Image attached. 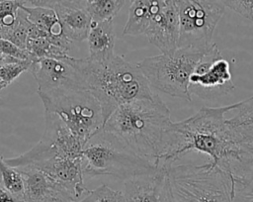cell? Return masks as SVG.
I'll return each mask as SVG.
<instances>
[{"label": "cell", "instance_id": "obj_18", "mask_svg": "<svg viewBox=\"0 0 253 202\" xmlns=\"http://www.w3.org/2000/svg\"><path fill=\"white\" fill-rule=\"evenodd\" d=\"M51 8L55 10L64 33L71 42L87 40L92 18L86 9L62 4H54Z\"/></svg>", "mask_w": 253, "mask_h": 202}, {"label": "cell", "instance_id": "obj_15", "mask_svg": "<svg viewBox=\"0 0 253 202\" xmlns=\"http://www.w3.org/2000/svg\"><path fill=\"white\" fill-rule=\"evenodd\" d=\"M22 9L26 12L29 20L40 28L49 42L66 51H70L71 41L67 38L58 19L55 10L46 6H27Z\"/></svg>", "mask_w": 253, "mask_h": 202}, {"label": "cell", "instance_id": "obj_30", "mask_svg": "<svg viewBox=\"0 0 253 202\" xmlns=\"http://www.w3.org/2000/svg\"><path fill=\"white\" fill-rule=\"evenodd\" d=\"M224 7L229 8L241 17L253 22V0H219Z\"/></svg>", "mask_w": 253, "mask_h": 202}, {"label": "cell", "instance_id": "obj_23", "mask_svg": "<svg viewBox=\"0 0 253 202\" xmlns=\"http://www.w3.org/2000/svg\"><path fill=\"white\" fill-rule=\"evenodd\" d=\"M26 49L34 56L35 60L44 57L64 58L69 55L68 51L51 44L45 37L28 39Z\"/></svg>", "mask_w": 253, "mask_h": 202}, {"label": "cell", "instance_id": "obj_34", "mask_svg": "<svg viewBox=\"0 0 253 202\" xmlns=\"http://www.w3.org/2000/svg\"><path fill=\"white\" fill-rule=\"evenodd\" d=\"M17 61H20V59H16V58H13V57H10L8 55H6L5 53H3L1 50H0V68L7 64V63H11V62H17Z\"/></svg>", "mask_w": 253, "mask_h": 202}, {"label": "cell", "instance_id": "obj_27", "mask_svg": "<svg viewBox=\"0 0 253 202\" xmlns=\"http://www.w3.org/2000/svg\"><path fill=\"white\" fill-rule=\"evenodd\" d=\"M78 202H126L124 193L114 190L106 184L90 190L85 197Z\"/></svg>", "mask_w": 253, "mask_h": 202}, {"label": "cell", "instance_id": "obj_29", "mask_svg": "<svg viewBox=\"0 0 253 202\" xmlns=\"http://www.w3.org/2000/svg\"><path fill=\"white\" fill-rule=\"evenodd\" d=\"M0 50L6 55L20 59V60H31L34 61V56L26 49H22L17 45L11 43L8 40L0 38Z\"/></svg>", "mask_w": 253, "mask_h": 202}, {"label": "cell", "instance_id": "obj_25", "mask_svg": "<svg viewBox=\"0 0 253 202\" xmlns=\"http://www.w3.org/2000/svg\"><path fill=\"white\" fill-rule=\"evenodd\" d=\"M26 3L23 0L0 2V38H3L16 24L19 10Z\"/></svg>", "mask_w": 253, "mask_h": 202}, {"label": "cell", "instance_id": "obj_17", "mask_svg": "<svg viewBox=\"0 0 253 202\" xmlns=\"http://www.w3.org/2000/svg\"><path fill=\"white\" fill-rule=\"evenodd\" d=\"M89 58L98 62H107L114 56L116 42L113 21H93L88 34Z\"/></svg>", "mask_w": 253, "mask_h": 202}, {"label": "cell", "instance_id": "obj_2", "mask_svg": "<svg viewBox=\"0 0 253 202\" xmlns=\"http://www.w3.org/2000/svg\"><path fill=\"white\" fill-rule=\"evenodd\" d=\"M171 123L170 111L157 94L153 98L136 99L119 106L97 136L160 167Z\"/></svg>", "mask_w": 253, "mask_h": 202}, {"label": "cell", "instance_id": "obj_22", "mask_svg": "<svg viewBox=\"0 0 253 202\" xmlns=\"http://www.w3.org/2000/svg\"><path fill=\"white\" fill-rule=\"evenodd\" d=\"M125 2L126 0H88L85 9L93 21H113Z\"/></svg>", "mask_w": 253, "mask_h": 202}, {"label": "cell", "instance_id": "obj_4", "mask_svg": "<svg viewBox=\"0 0 253 202\" xmlns=\"http://www.w3.org/2000/svg\"><path fill=\"white\" fill-rule=\"evenodd\" d=\"M166 174L171 202H233L230 175L210 161L172 164Z\"/></svg>", "mask_w": 253, "mask_h": 202}, {"label": "cell", "instance_id": "obj_31", "mask_svg": "<svg viewBox=\"0 0 253 202\" xmlns=\"http://www.w3.org/2000/svg\"><path fill=\"white\" fill-rule=\"evenodd\" d=\"M0 202H26V200L9 192L0 181Z\"/></svg>", "mask_w": 253, "mask_h": 202}, {"label": "cell", "instance_id": "obj_26", "mask_svg": "<svg viewBox=\"0 0 253 202\" xmlns=\"http://www.w3.org/2000/svg\"><path fill=\"white\" fill-rule=\"evenodd\" d=\"M30 26L31 21L29 20L26 12L21 7L18 13V18L15 26L8 33H6L2 39L10 41L11 43L17 45L22 49H26L27 42L29 39Z\"/></svg>", "mask_w": 253, "mask_h": 202}, {"label": "cell", "instance_id": "obj_12", "mask_svg": "<svg viewBox=\"0 0 253 202\" xmlns=\"http://www.w3.org/2000/svg\"><path fill=\"white\" fill-rule=\"evenodd\" d=\"M17 169L24 180L26 202H76L64 186L42 169L34 165Z\"/></svg>", "mask_w": 253, "mask_h": 202}, {"label": "cell", "instance_id": "obj_20", "mask_svg": "<svg viewBox=\"0 0 253 202\" xmlns=\"http://www.w3.org/2000/svg\"><path fill=\"white\" fill-rule=\"evenodd\" d=\"M234 115L226 119L238 141L253 151V95L237 103Z\"/></svg>", "mask_w": 253, "mask_h": 202}, {"label": "cell", "instance_id": "obj_7", "mask_svg": "<svg viewBox=\"0 0 253 202\" xmlns=\"http://www.w3.org/2000/svg\"><path fill=\"white\" fill-rule=\"evenodd\" d=\"M83 172L89 177L113 176L121 180L157 173L152 161L117 148L99 136L94 137L83 149Z\"/></svg>", "mask_w": 253, "mask_h": 202}, {"label": "cell", "instance_id": "obj_5", "mask_svg": "<svg viewBox=\"0 0 253 202\" xmlns=\"http://www.w3.org/2000/svg\"><path fill=\"white\" fill-rule=\"evenodd\" d=\"M38 95L44 111L57 115L84 147L102 132L105 124L103 110L89 90L55 88L38 90Z\"/></svg>", "mask_w": 253, "mask_h": 202}, {"label": "cell", "instance_id": "obj_33", "mask_svg": "<svg viewBox=\"0 0 253 202\" xmlns=\"http://www.w3.org/2000/svg\"><path fill=\"white\" fill-rule=\"evenodd\" d=\"M26 5L30 4L31 6H46L52 7L54 0H24Z\"/></svg>", "mask_w": 253, "mask_h": 202}, {"label": "cell", "instance_id": "obj_10", "mask_svg": "<svg viewBox=\"0 0 253 202\" xmlns=\"http://www.w3.org/2000/svg\"><path fill=\"white\" fill-rule=\"evenodd\" d=\"M234 89L230 64L213 43L206 50L190 77V93L209 99L226 95Z\"/></svg>", "mask_w": 253, "mask_h": 202}, {"label": "cell", "instance_id": "obj_37", "mask_svg": "<svg viewBox=\"0 0 253 202\" xmlns=\"http://www.w3.org/2000/svg\"><path fill=\"white\" fill-rule=\"evenodd\" d=\"M0 181H1V180H0Z\"/></svg>", "mask_w": 253, "mask_h": 202}, {"label": "cell", "instance_id": "obj_3", "mask_svg": "<svg viewBox=\"0 0 253 202\" xmlns=\"http://www.w3.org/2000/svg\"><path fill=\"white\" fill-rule=\"evenodd\" d=\"M69 60L80 72L87 90L99 101L105 121L123 104L157 95L138 66L122 55L104 63L89 57L69 56Z\"/></svg>", "mask_w": 253, "mask_h": 202}, {"label": "cell", "instance_id": "obj_28", "mask_svg": "<svg viewBox=\"0 0 253 202\" xmlns=\"http://www.w3.org/2000/svg\"><path fill=\"white\" fill-rule=\"evenodd\" d=\"M33 61L31 60H20L17 62H11L3 65L0 68V76L4 82L9 85L11 84L21 73L24 71H29L30 66Z\"/></svg>", "mask_w": 253, "mask_h": 202}, {"label": "cell", "instance_id": "obj_21", "mask_svg": "<svg viewBox=\"0 0 253 202\" xmlns=\"http://www.w3.org/2000/svg\"><path fill=\"white\" fill-rule=\"evenodd\" d=\"M233 202H253V157L233 174Z\"/></svg>", "mask_w": 253, "mask_h": 202}, {"label": "cell", "instance_id": "obj_35", "mask_svg": "<svg viewBox=\"0 0 253 202\" xmlns=\"http://www.w3.org/2000/svg\"><path fill=\"white\" fill-rule=\"evenodd\" d=\"M8 85L4 82V80L2 79V77L0 76V90H2V89H4L5 87H7Z\"/></svg>", "mask_w": 253, "mask_h": 202}, {"label": "cell", "instance_id": "obj_6", "mask_svg": "<svg viewBox=\"0 0 253 202\" xmlns=\"http://www.w3.org/2000/svg\"><path fill=\"white\" fill-rule=\"evenodd\" d=\"M208 49L177 48L169 52L146 57L136 65L153 89L191 101L190 77Z\"/></svg>", "mask_w": 253, "mask_h": 202}, {"label": "cell", "instance_id": "obj_8", "mask_svg": "<svg viewBox=\"0 0 253 202\" xmlns=\"http://www.w3.org/2000/svg\"><path fill=\"white\" fill-rule=\"evenodd\" d=\"M175 3L180 24L178 48L211 47L224 5L219 0H175Z\"/></svg>", "mask_w": 253, "mask_h": 202}, {"label": "cell", "instance_id": "obj_16", "mask_svg": "<svg viewBox=\"0 0 253 202\" xmlns=\"http://www.w3.org/2000/svg\"><path fill=\"white\" fill-rule=\"evenodd\" d=\"M166 169L162 168L155 174L126 180L124 192L126 202H161Z\"/></svg>", "mask_w": 253, "mask_h": 202}, {"label": "cell", "instance_id": "obj_14", "mask_svg": "<svg viewBox=\"0 0 253 202\" xmlns=\"http://www.w3.org/2000/svg\"><path fill=\"white\" fill-rule=\"evenodd\" d=\"M64 186L75 199L89 193L84 184L83 156L54 157L45 161L32 164Z\"/></svg>", "mask_w": 253, "mask_h": 202}, {"label": "cell", "instance_id": "obj_19", "mask_svg": "<svg viewBox=\"0 0 253 202\" xmlns=\"http://www.w3.org/2000/svg\"><path fill=\"white\" fill-rule=\"evenodd\" d=\"M165 1L166 0H132L123 34L125 36L144 35L153 18L162 9Z\"/></svg>", "mask_w": 253, "mask_h": 202}, {"label": "cell", "instance_id": "obj_38", "mask_svg": "<svg viewBox=\"0 0 253 202\" xmlns=\"http://www.w3.org/2000/svg\"><path fill=\"white\" fill-rule=\"evenodd\" d=\"M131 1H132V0H131Z\"/></svg>", "mask_w": 253, "mask_h": 202}, {"label": "cell", "instance_id": "obj_36", "mask_svg": "<svg viewBox=\"0 0 253 202\" xmlns=\"http://www.w3.org/2000/svg\"><path fill=\"white\" fill-rule=\"evenodd\" d=\"M3 1H6V0H0V2H3ZM24 1V0H23ZM25 2V1H24Z\"/></svg>", "mask_w": 253, "mask_h": 202}, {"label": "cell", "instance_id": "obj_13", "mask_svg": "<svg viewBox=\"0 0 253 202\" xmlns=\"http://www.w3.org/2000/svg\"><path fill=\"white\" fill-rule=\"evenodd\" d=\"M180 35L179 16L175 0H166L160 12L153 18L144 36L161 52L178 48Z\"/></svg>", "mask_w": 253, "mask_h": 202}, {"label": "cell", "instance_id": "obj_1", "mask_svg": "<svg viewBox=\"0 0 253 202\" xmlns=\"http://www.w3.org/2000/svg\"><path fill=\"white\" fill-rule=\"evenodd\" d=\"M236 106L237 103L206 106L181 122H172L159 166L167 168L187 152H198L209 155L210 162L224 170L232 179L240 165L253 157V151L238 141L226 122V113Z\"/></svg>", "mask_w": 253, "mask_h": 202}, {"label": "cell", "instance_id": "obj_9", "mask_svg": "<svg viewBox=\"0 0 253 202\" xmlns=\"http://www.w3.org/2000/svg\"><path fill=\"white\" fill-rule=\"evenodd\" d=\"M45 131L42 139L30 151L11 158H4L13 167H23L54 157L83 156L81 141L55 114L44 111Z\"/></svg>", "mask_w": 253, "mask_h": 202}, {"label": "cell", "instance_id": "obj_24", "mask_svg": "<svg viewBox=\"0 0 253 202\" xmlns=\"http://www.w3.org/2000/svg\"><path fill=\"white\" fill-rule=\"evenodd\" d=\"M0 180L2 185L12 194L25 198V186L22 174L13 166H10L0 155Z\"/></svg>", "mask_w": 253, "mask_h": 202}, {"label": "cell", "instance_id": "obj_11", "mask_svg": "<svg viewBox=\"0 0 253 202\" xmlns=\"http://www.w3.org/2000/svg\"><path fill=\"white\" fill-rule=\"evenodd\" d=\"M69 56L64 58L44 57L32 62L29 71L38 83V90L44 91L55 88L87 90L80 72L70 62Z\"/></svg>", "mask_w": 253, "mask_h": 202}, {"label": "cell", "instance_id": "obj_32", "mask_svg": "<svg viewBox=\"0 0 253 202\" xmlns=\"http://www.w3.org/2000/svg\"><path fill=\"white\" fill-rule=\"evenodd\" d=\"M88 0H54V4H62L65 6H70V7H78V8H84L86 6ZM52 5V6H53Z\"/></svg>", "mask_w": 253, "mask_h": 202}]
</instances>
